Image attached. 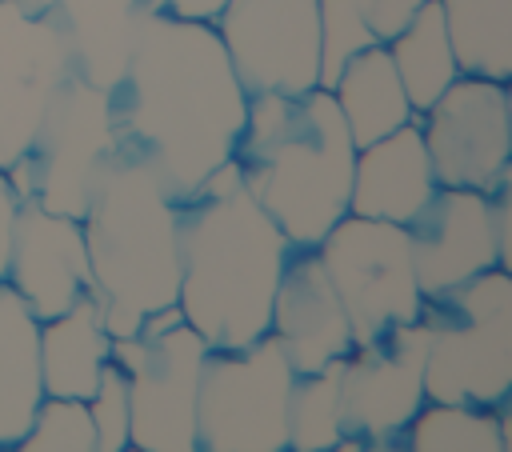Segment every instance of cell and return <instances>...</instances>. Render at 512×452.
<instances>
[{
	"mask_svg": "<svg viewBox=\"0 0 512 452\" xmlns=\"http://www.w3.org/2000/svg\"><path fill=\"white\" fill-rule=\"evenodd\" d=\"M424 324H392L340 360V444L384 448L424 404Z\"/></svg>",
	"mask_w": 512,
	"mask_h": 452,
	"instance_id": "obj_11",
	"label": "cell"
},
{
	"mask_svg": "<svg viewBox=\"0 0 512 452\" xmlns=\"http://www.w3.org/2000/svg\"><path fill=\"white\" fill-rule=\"evenodd\" d=\"M212 24L248 96L320 88V0H224Z\"/></svg>",
	"mask_w": 512,
	"mask_h": 452,
	"instance_id": "obj_12",
	"label": "cell"
},
{
	"mask_svg": "<svg viewBox=\"0 0 512 452\" xmlns=\"http://www.w3.org/2000/svg\"><path fill=\"white\" fill-rule=\"evenodd\" d=\"M232 164L292 248L320 244V236L348 216L356 140L332 88L248 96Z\"/></svg>",
	"mask_w": 512,
	"mask_h": 452,
	"instance_id": "obj_3",
	"label": "cell"
},
{
	"mask_svg": "<svg viewBox=\"0 0 512 452\" xmlns=\"http://www.w3.org/2000/svg\"><path fill=\"white\" fill-rule=\"evenodd\" d=\"M328 88H332V96L348 120L356 148L416 120L384 44H368V48L352 52Z\"/></svg>",
	"mask_w": 512,
	"mask_h": 452,
	"instance_id": "obj_21",
	"label": "cell"
},
{
	"mask_svg": "<svg viewBox=\"0 0 512 452\" xmlns=\"http://www.w3.org/2000/svg\"><path fill=\"white\" fill-rule=\"evenodd\" d=\"M416 128L440 188L508 192V80L460 72Z\"/></svg>",
	"mask_w": 512,
	"mask_h": 452,
	"instance_id": "obj_10",
	"label": "cell"
},
{
	"mask_svg": "<svg viewBox=\"0 0 512 452\" xmlns=\"http://www.w3.org/2000/svg\"><path fill=\"white\" fill-rule=\"evenodd\" d=\"M180 292L184 324L216 348H244L268 336L272 300L292 244L248 196L228 160L204 188L180 200Z\"/></svg>",
	"mask_w": 512,
	"mask_h": 452,
	"instance_id": "obj_2",
	"label": "cell"
},
{
	"mask_svg": "<svg viewBox=\"0 0 512 452\" xmlns=\"http://www.w3.org/2000/svg\"><path fill=\"white\" fill-rule=\"evenodd\" d=\"M96 432V452H124L128 448V384L120 368L108 356V368L96 384V392L84 400Z\"/></svg>",
	"mask_w": 512,
	"mask_h": 452,
	"instance_id": "obj_28",
	"label": "cell"
},
{
	"mask_svg": "<svg viewBox=\"0 0 512 452\" xmlns=\"http://www.w3.org/2000/svg\"><path fill=\"white\" fill-rule=\"evenodd\" d=\"M340 444V360L292 376L288 392V448Z\"/></svg>",
	"mask_w": 512,
	"mask_h": 452,
	"instance_id": "obj_26",
	"label": "cell"
},
{
	"mask_svg": "<svg viewBox=\"0 0 512 452\" xmlns=\"http://www.w3.org/2000/svg\"><path fill=\"white\" fill-rule=\"evenodd\" d=\"M16 4H24V8H32V12H48L52 0H16Z\"/></svg>",
	"mask_w": 512,
	"mask_h": 452,
	"instance_id": "obj_30",
	"label": "cell"
},
{
	"mask_svg": "<svg viewBox=\"0 0 512 452\" xmlns=\"http://www.w3.org/2000/svg\"><path fill=\"white\" fill-rule=\"evenodd\" d=\"M24 452H96V432L84 400H64V396H44L28 436L20 440Z\"/></svg>",
	"mask_w": 512,
	"mask_h": 452,
	"instance_id": "obj_27",
	"label": "cell"
},
{
	"mask_svg": "<svg viewBox=\"0 0 512 452\" xmlns=\"http://www.w3.org/2000/svg\"><path fill=\"white\" fill-rule=\"evenodd\" d=\"M312 248L344 304L352 344L420 316L424 296L416 284L412 240L404 224L348 212Z\"/></svg>",
	"mask_w": 512,
	"mask_h": 452,
	"instance_id": "obj_9",
	"label": "cell"
},
{
	"mask_svg": "<svg viewBox=\"0 0 512 452\" xmlns=\"http://www.w3.org/2000/svg\"><path fill=\"white\" fill-rule=\"evenodd\" d=\"M108 108L116 144L148 160L180 204L232 160L248 92L212 20L140 8Z\"/></svg>",
	"mask_w": 512,
	"mask_h": 452,
	"instance_id": "obj_1",
	"label": "cell"
},
{
	"mask_svg": "<svg viewBox=\"0 0 512 452\" xmlns=\"http://www.w3.org/2000/svg\"><path fill=\"white\" fill-rule=\"evenodd\" d=\"M36 336L40 320L16 296V288L0 280V448H20L44 400Z\"/></svg>",
	"mask_w": 512,
	"mask_h": 452,
	"instance_id": "obj_20",
	"label": "cell"
},
{
	"mask_svg": "<svg viewBox=\"0 0 512 452\" xmlns=\"http://www.w3.org/2000/svg\"><path fill=\"white\" fill-rule=\"evenodd\" d=\"M504 192H472V188H440L428 196L420 216L408 224L412 268L420 296H440L484 268L504 264Z\"/></svg>",
	"mask_w": 512,
	"mask_h": 452,
	"instance_id": "obj_14",
	"label": "cell"
},
{
	"mask_svg": "<svg viewBox=\"0 0 512 452\" xmlns=\"http://www.w3.org/2000/svg\"><path fill=\"white\" fill-rule=\"evenodd\" d=\"M432 192H436V176L416 120L356 148L348 212L408 228Z\"/></svg>",
	"mask_w": 512,
	"mask_h": 452,
	"instance_id": "obj_17",
	"label": "cell"
},
{
	"mask_svg": "<svg viewBox=\"0 0 512 452\" xmlns=\"http://www.w3.org/2000/svg\"><path fill=\"white\" fill-rule=\"evenodd\" d=\"M204 352V340L184 324L176 304L148 316L132 336L112 340V364L128 384V448H196V384Z\"/></svg>",
	"mask_w": 512,
	"mask_h": 452,
	"instance_id": "obj_6",
	"label": "cell"
},
{
	"mask_svg": "<svg viewBox=\"0 0 512 452\" xmlns=\"http://www.w3.org/2000/svg\"><path fill=\"white\" fill-rule=\"evenodd\" d=\"M424 0H320V88H328L340 64L368 48L388 44Z\"/></svg>",
	"mask_w": 512,
	"mask_h": 452,
	"instance_id": "obj_23",
	"label": "cell"
},
{
	"mask_svg": "<svg viewBox=\"0 0 512 452\" xmlns=\"http://www.w3.org/2000/svg\"><path fill=\"white\" fill-rule=\"evenodd\" d=\"M512 284L508 264L424 296V400L504 404L512 388Z\"/></svg>",
	"mask_w": 512,
	"mask_h": 452,
	"instance_id": "obj_5",
	"label": "cell"
},
{
	"mask_svg": "<svg viewBox=\"0 0 512 452\" xmlns=\"http://www.w3.org/2000/svg\"><path fill=\"white\" fill-rule=\"evenodd\" d=\"M292 376L296 372L272 332L244 348L204 352L196 384V448H288Z\"/></svg>",
	"mask_w": 512,
	"mask_h": 452,
	"instance_id": "obj_7",
	"label": "cell"
},
{
	"mask_svg": "<svg viewBox=\"0 0 512 452\" xmlns=\"http://www.w3.org/2000/svg\"><path fill=\"white\" fill-rule=\"evenodd\" d=\"M460 72L508 80V0H436Z\"/></svg>",
	"mask_w": 512,
	"mask_h": 452,
	"instance_id": "obj_25",
	"label": "cell"
},
{
	"mask_svg": "<svg viewBox=\"0 0 512 452\" xmlns=\"http://www.w3.org/2000/svg\"><path fill=\"white\" fill-rule=\"evenodd\" d=\"M68 76L72 64L56 16L0 0V172L28 156Z\"/></svg>",
	"mask_w": 512,
	"mask_h": 452,
	"instance_id": "obj_13",
	"label": "cell"
},
{
	"mask_svg": "<svg viewBox=\"0 0 512 452\" xmlns=\"http://www.w3.org/2000/svg\"><path fill=\"white\" fill-rule=\"evenodd\" d=\"M268 332L276 336V344L288 356L296 376L316 372L352 352V324L344 316V304H340L316 248L288 252V264L276 284Z\"/></svg>",
	"mask_w": 512,
	"mask_h": 452,
	"instance_id": "obj_16",
	"label": "cell"
},
{
	"mask_svg": "<svg viewBox=\"0 0 512 452\" xmlns=\"http://www.w3.org/2000/svg\"><path fill=\"white\" fill-rule=\"evenodd\" d=\"M384 48L392 56V68H396L400 88L416 116L460 76L452 36H448V24H444V12L436 0H424L416 8V16Z\"/></svg>",
	"mask_w": 512,
	"mask_h": 452,
	"instance_id": "obj_22",
	"label": "cell"
},
{
	"mask_svg": "<svg viewBox=\"0 0 512 452\" xmlns=\"http://www.w3.org/2000/svg\"><path fill=\"white\" fill-rule=\"evenodd\" d=\"M112 152L116 128L108 92L80 76H68L52 96L28 156L8 168V180L20 200H36L48 212L80 220Z\"/></svg>",
	"mask_w": 512,
	"mask_h": 452,
	"instance_id": "obj_8",
	"label": "cell"
},
{
	"mask_svg": "<svg viewBox=\"0 0 512 452\" xmlns=\"http://www.w3.org/2000/svg\"><path fill=\"white\" fill-rule=\"evenodd\" d=\"M180 204L148 160L120 148L96 176L80 228L88 248V296L104 328L132 336L148 316L176 304L180 292Z\"/></svg>",
	"mask_w": 512,
	"mask_h": 452,
	"instance_id": "obj_4",
	"label": "cell"
},
{
	"mask_svg": "<svg viewBox=\"0 0 512 452\" xmlns=\"http://www.w3.org/2000/svg\"><path fill=\"white\" fill-rule=\"evenodd\" d=\"M4 280L36 320L68 312L80 296H88V248L80 220L48 212L36 200H20Z\"/></svg>",
	"mask_w": 512,
	"mask_h": 452,
	"instance_id": "obj_15",
	"label": "cell"
},
{
	"mask_svg": "<svg viewBox=\"0 0 512 452\" xmlns=\"http://www.w3.org/2000/svg\"><path fill=\"white\" fill-rule=\"evenodd\" d=\"M36 352H40L44 396L88 400L108 368V356H112V332L104 328L96 300L80 296L68 312L40 320Z\"/></svg>",
	"mask_w": 512,
	"mask_h": 452,
	"instance_id": "obj_18",
	"label": "cell"
},
{
	"mask_svg": "<svg viewBox=\"0 0 512 452\" xmlns=\"http://www.w3.org/2000/svg\"><path fill=\"white\" fill-rule=\"evenodd\" d=\"M140 8H144L140 0H52L48 12L60 24L72 76L108 92L124 72V56Z\"/></svg>",
	"mask_w": 512,
	"mask_h": 452,
	"instance_id": "obj_19",
	"label": "cell"
},
{
	"mask_svg": "<svg viewBox=\"0 0 512 452\" xmlns=\"http://www.w3.org/2000/svg\"><path fill=\"white\" fill-rule=\"evenodd\" d=\"M16 212H20V196L8 180V172H0V280L8 276V256H12V228H16Z\"/></svg>",
	"mask_w": 512,
	"mask_h": 452,
	"instance_id": "obj_29",
	"label": "cell"
},
{
	"mask_svg": "<svg viewBox=\"0 0 512 452\" xmlns=\"http://www.w3.org/2000/svg\"><path fill=\"white\" fill-rule=\"evenodd\" d=\"M404 448L420 452H504L508 420L504 404H444L424 400L400 432Z\"/></svg>",
	"mask_w": 512,
	"mask_h": 452,
	"instance_id": "obj_24",
	"label": "cell"
}]
</instances>
